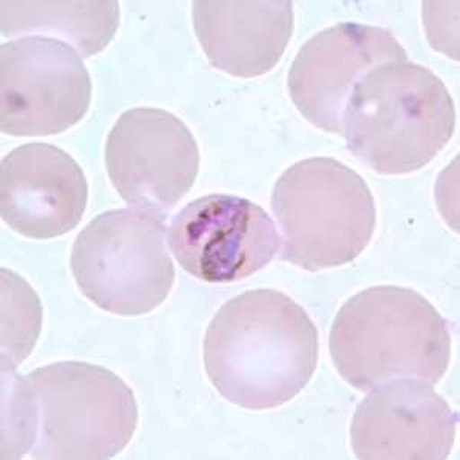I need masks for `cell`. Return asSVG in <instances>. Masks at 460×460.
Listing matches in <instances>:
<instances>
[{
    "instance_id": "cell-1",
    "label": "cell",
    "mask_w": 460,
    "mask_h": 460,
    "mask_svg": "<svg viewBox=\"0 0 460 460\" xmlns=\"http://www.w3.org/2000/svg\"><path fill=\"white\" fill-rule=\"evenodd\" d=\"M2 459H112L138 424L131 387L88 362H56L23 377L2 370Z\"/></svg>"
},
{
    "instance_id": "cell-2",
    "label": "cell",
    "mask_w": 460,
    "mask_h": 460,
    "mask_svg": "<svg viewBox=\"0 0 460 460\" xmlns=\"http://www.w3.org/2000/svg\"><path fill=\"white\" fill-rule=\"evenodd\" d=\"M318 330L286 293L258 288L218 310L204 338L206 373L223 398L269 410L303 392L318 366Z\"/></svg>"
},
{
    "instance_id": "cell-3",
    "label": "cell",
    "mask_w": 460,
    "mask_h": 460,
    "mask_svg": "<svg viewBox=\"0 0 460 460\" xmlns=\"http://www.w3.org/2000/svg\"><path fill=\"white\" fill-rule=\"evenodd\" d=\"M330 355L336 372L359 392L394 379L436 385L450 366V325L413 288H366L336 314Z\"/></svg>"
},
{
    "instance_id": "cell-4",
    "label": "cell",
    "mask_w": 460,
    "mask_h": 460,
    "mask_svg": "<svg viewBox=\"0 0 460 460\" xmlns=\"http://www.w3.org/2000/svg\"><path fill=\"white\" fill-rule=\"evenodd\" d=\"M456 125L444 82L411 62L379 65L351 91L342 114L349 151L384 175L416 172L444 151Z\"/></svg>"
},
{
    "instance_id": "cell-5",
    "label": "cell",
    "mask_w": 460,
    "mask_h": 460,
    "mask_svg": "<svg viewBox=\"0 0 460 460\" xmlns=\"http://www.w3.org/2000/svg\"><path fill=\"white\" fill-rule=\"evenodd\" d=\"M272 210L281 260L309 272L355 261L376 227L372 189L335 158H307L286 169L273 188Z\"/></svg>"
},
{
    "instance_id": "cell-6",
    "label": "cell",
    "mask_w": 460,
    "mask_h": 460,
    "mask_svg": "<svg viewBox=\"0 0 460 460\" xmlns=\"http://www.w3.org/2000/svg\"><path fill=\"white\" fill-rule=\"evenodd\" d=\"M166 217L115 209L99 215L74 241L71 270L84 296L119 316H140L164 303L175 281Z\"/></svg>"
},
{
    "instance_id": "cell-7",
    "label": "cell",
    "mask_w": 460,
    "mask_h": 460,
    "mask_svg": "<svg viewBox=\"0 0 460 460\" xmlns=\"http://www.w3.org/2000/svg\"><path fill=\"white\" fill-rule=\"evenodd\" d=\"M93 82L71 45L23 36L0 47V129L6 136L62 134L88 112Z\"/></svg>"
},
{
    "instance_id": "cell-8",
    "label": "cell",
    "mask_w": 460,
    "mask_h": 460,
    "mask_svg": "<svg viewBox=\"0 0 460 460\" xmlns=\"http://www.w3.org/2000/svg\"><path fill=\"white\" fill-rule=\"evenodd\" d=\"M105 162L111 181L126 203L166 217L194 186L199 149L177 115L134 108L111 129Z\"/></svg>"
},
{
    "instance_id": "cell-9",
    "label": "cell",
    "mask_w": 460,
    "mask_h": 460,
    "mask_svg": "<svg viewBox=\"0 0 460 460\" xmlns=\"http://www.w3.org/2000/svg\"><path fill=\"white\" fill-rule=\"evenodd\" d=\"M169 247L184 270L204 283L246 279L277 257L281 236L261 206L212 194L186 204L172 218Z\"/></svg>"
},
{
    "instance_id": "cell-10",
    "label": "cell",
    "mask_w": 460,
    "mask_h": 460,
    "mask_svg": "<svg viewBox=\"0 0 460 460\" xmlns=\"http://www.w3.org/2000/svg\"><path fill=\"white\" fill-rule=\"evenodd\" d=\"M398 39L384 28L338 23L304 43L288 75V93L305 120L342 136V114L356 84L379 65L407 62Z\"/></svg>"
},
{
    "instance_id": "cell-11",
    "label": "cell",
    "mask_w": 460,
    "mask_h": 460,
    "mask_svg": "<svg viewBox=\"0 0 460 460\" xmlns=\"http://www.w3.org/2000/svg\"><path fill=\"white\" fill-rule=\"evenodd\" d=\"M457 416L433 385L394 379L372 388L351 420L361 460H444L455 447Z\"/></svg>"
},
{
    "instance_id": "cell-12",
    "label": "cell",
    "mask_w": 460,
    "mask_h": 460,
    "mask_svg": "<svg viewBox=\"0 0 460 460\" xmlns=\"http://www.w3.org/2000/svg\"><path fill=\"white\" fill-rule=\"evenodd\" d=\"M84 169L68 152L28 143L0 164V214L17 234L49 240L75 229L88 204Z\"/></svg>"
},
{
    "instance_id": "cell-13",
    "label": "cell",
    "mask_w": 460,
    "mask_h": 460,
    "mask_svg": "<svg viewBox=\"0 0 460 460\" xmlns=\"http://www.w3.org/2000/svg\"><path fill=\"white\" fill-rule=\"evenodd\" d=\"M192 8L195 32L210 65L235 77L272 71L292 39V2L199 0Z\"/></svg>"
},
{
    "instance_id": "cell-14",
    "label": "cell",
    "mask_w": 460,
    "mask_h": 460,
    "mask_svg": "<svg viewBox=\"0 0 460 460\" xmlns=\"http://www.w3.org/2000/svg\"><path fill=\"white\" fill-rule=\"evenodd\" d=\"M2 36L49 34L65 39L84 58L103 51L120 25L117 2H14L2 0Z\"/></svg>"
},
{
    "instance_id": "cell-15",
    "label": "cell",
    "mask_w": 460,
    "mask_h": 460,
    "mask_svg": "<svg viewBox=\"0 0 460 460\" xmlns=\"http://www.w3.org/2000/svg\"><path fill=\"white\" fill-rule=\"evenodd\" d=\"M2 273V370H16L31 353L42 327V305L30 284Z\"/></svg>"
}]
</instances>
